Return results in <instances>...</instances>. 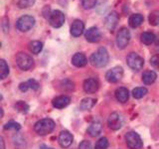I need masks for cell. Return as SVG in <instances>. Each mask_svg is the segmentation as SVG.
<instances>
[{"instance_id":"obj_1","label":"cell","mask_w":159,"mask_h":149,"mask_svg":"<svg viewBox=\"0 0 159 149\" xmlns=\"http://www.w3.org/2000/svg\"><path fill=\"white\" fill-rule=\"evenodd\" d=\"M109 60V55L106 48H99L96 53H93L91 58H89V62L93 66L97 68H102L106 65H107Z\"/></svg>"},{"instance_id":"obj_2","label":"cell","mask_w":159,"mask_h":149,"mask_svg":"<svg viewBox=\"0 0 159 149\" xmlns=\"http://www.w3.org/2000/svg\"><path fill=\"white\" fill-rule=\"evenodd\" d=\"M55 128V122L51 118H44L35 123L34 130L39 135H47Z\"/></svg>"},{"instance_id":"obj_3","label":"cell","mask_w":159,"mask_h":149,"mask_svg":"<svg viewBox=\"0 0 159 149\" xmlns=\"http://www.w3.org/2000/svg\"><path fill=\"white\" fill-rule=\"evenodd\" d=\"M125 142L129 149H140L143 146L141 137L134 131H129L125 134Z\"/></svg>"},{"instance_id":"obj_4","label":"cell","mask_w":159,"mask_h":149,"mask_svg":"<svg viewBox=\"0 0 159 149\" xmlns=\"http://www.w3.org/2000/svg\"><path fill=\"white\" fill-rule=\"evenodd\" d=\"M34 24H35L34 17L30 16V15H24V16H21L17 20L16 27L19 31L27 32L34 26Z\"/></svg>"},{"instance_id":"obj_5","label":"cell","mask_w":159,"mask_h":149,"mask_svg":"<svg viewBox=\"0 0 159 149\" xmlns=\"http://www.w3.org/2000/svg\"><path fill=\"white\" fill-rule=\"evenodd\" d=\"M126 62L128 67L133 71H139L141 70L144 65V60L136 53H130L126 58Z\"/></svg>"},{"instance_id":"obj_6","label":"cell","mask_w":159,"mask_h":149,"mask_svg":"<svg viewBox=\"0 0 159 149\" xmlns=\"http://www.w3.org/2000/svg\"><path fill=\"white\" fill-rule=\"evenodd\" d=\"M18 67L23 71H28L33 67V59L26 53H19L16 57Z\"/></svg>"},{"instance_id":"obj_7","label":"cell","mask_w":159,"mask_h":149,"mask_svg":"<svg viewBox=\"0 0 159 149\" xmlns=\"http://www.w3.org/2000/svg\"><path fill=\"white\" fill-rule=\"evenodd\" d=\"M49 23L54 28H60L62 27L65 23V15L60 10H54L50 13L49 17Z\"/></svg>"},{"instance_id":"obj_8","label":"cell","mask_w":159,"mask_h":149,"mask_svg":"<svg viewBox=\"0 0 159 149\" xmlns=\"http://www.w3.org/2000/svg\"><path fill=\"white\" fill-rule=\"evenodd\" d=\"M130 40V32L127 28H121L116 36V45L119 49H124Z\"/></svg>"},{"instance_id":"obj_9","label":"cell","mask_w":159,"mask_h":149,"mask_svg":"<svg viewBox=\"0 0 159 149\" xmlns=\"http://www.w3.org/2000/svg\"><path fill=\"white\" fill-rule=\"evenodd\" d=\"M123 77V70L121 67H114L106 74V79L108 83H117Z\"/></svg>"},{"instance_id":"obj_10","label":"cell","mask_w":159,"mask_h":149,"mask_svg":"<svg viewBox=\"0 0 159 149\" xmlns=\"http://www.w3.org/2000/svg\"><path fill=\"white\" fill-rule=\"evenodd\" d=\"M107 124L112 130H118L122 126V117L117 112H112L107 119Z\"/></svg>"},{"instance_id":"obj_11","label":"cell","mask_w":159,"mask_h":149,"mask_svg":"<svg viewBox=\"0 0 159 149\" xmlns=\"http://www.w3.org/2000/svg\"><path fill=\"white\" fill-rule=\"evenodd\" d=\"M84 37H86L87 41L89 43H98V41H101L102 34L97 27H91L86 31Z\"/></svg>"},{"instance_id":"obj_12","label":"cell","mask_w":159,"mask_h":149,"mask_svg":"<svg viewBox=\"0 0 159 149\" xmlns=\"http://www.w3.org/2000/svg\"><path fill=\"white\" fill-rule=\"evenodd\" d=\"M98 89V82L96 79H87L84 82V91L87 93H94Z\"/></svg>"},{"instance_id":"obj_13","label":"cell","mask_w":159,"mask_h":149,"mask_svg":"<svg viewBox=\"0 0 159 149\" xmlns=\"http://www.w3.org/2000/svg\"><path fill=\"white\" fill-rule=\"evenodd\" d=\"M118 19V14L116 11H111V13H108V15L106 17V27L109 31H113L114 28L116 27Z\"/></svg>"},{"instance_id":"obj_14","label":"cell","mask_w":159,"mask_h":149,"mask_svg":"<svg viewBox=\"0 0 159 149\" xmlns=\"http://www.w3.org/2000/svg\"><path fill=\"white\" fill-rule=\"evenodd\" d=\"M73 139L74 138H73V135L71 133H70L69 131H67V130H64V131H62L61 133H60L58 140H59V144L63 148H67L72 144Z\"/></svg>"},{"instance_id":"obj_15","label":"cell","mask_w":159,"mask_h":149,"mask_svg":"<svg viewBox=\"0 0 159 149\" xmlns=\"http://www.w3.org/2000/svg\"><path fill=\"white\" fill-rule=\"evenodd\" d=\"M84 30V24L82 20H75L71 26V34L74 37H79Z\"/></svg>"},{"instance_id":"obj_16","label":"cell","mask_w":159,"mask_h":149,"mask_svg":"<svg viewBox=\"0 0 159 149\" xmlns=\"http://www.w3.org/2000/svg\"><path fill=\"white\" fill-rule=\"evenodd\" d=\"M70 102H71V98L67 96H60L57 97L53 99V106L59 108V109H62L64 107H66L67 106H69Z\"/></svg>"},{"instance_id":"obj_17","label":"cell","mask_w":159,"mask_h":149,"mask_svg":"<svg viewBox=\"0 0 159 149\" xmlns=\"http://www.w3.org/2000/svg\"><path fill=\"white\" fill-rule=\"evenodd\" d=\"M72 63H73L74 66H76L78 68H82V67H84L87 65L88 60L83 53H77L73 56Z\"/></svg>"},{"instance_id":"obj_18","label":"cell","mask_w":159,"mask_h":149,"mask_svg":"<svg viewBox=\"0 0 159 149\" xmlns=\"http://www.w3.org/2000/svg\"><path fill=\"white\" fill-rule=\"evenodd\" d=\"M19 88L21 92H27L28 89H33V91H37L39 88V84L35 79H28L27 82L21 83L19 84Z\"/></svg>"},{"instance_id":"obj_19","label":"cell","mask_w":159,"mask_h":149,"mask_svg":"<svg viewBox=\"0 0 159 149\" xmlns=\"http://www.w3.org/2000/svg\"><path fill=\"white\" fill-rule=\"evenodd\" d=\"M116 99L121 103H124L128 101V97H129V93H128V89L126 88H118L116 91Z\"/></svg>"},{"instance_id":"obj_20","label":"cell","mask_w":159,"mask_h":149,"mask_svg":"<svg viewBox=\"0 0 159 149\" xmlns=\"http://www.w3.org/2000/svg\"><path fill=\"white\" fill-rule=\"evenodd\" d=\"M102 123L101 122L94 121V122L89 124V126L88 128V133L91 136L96 137V136H98V134L102 132Z\"/></svg>"},{"instance_id":"obj_21","label":"cell","mask_w":159,"mask_h":149,"mask_svg":"<svg viewBox=\"0 0 159 149\" xmlns=\"http://www.w3.org/2000/svg\"><path fill=\"white\" fill-rule=\"evenodd\" d=\"M143 16L141 14H132L130 17H129V20H128V24L129 26L131 28H136L138 26H140L143 22Z\"/></svg>"},{"instance_id":"obj_22","label":"cell","mask_w":159,"mask_h":149,"mask_svg":"<svg viewBox=\"0 0 159 149\" xmlns=\"http://www.w3.org/2000/svg\"><path fill=\"white\" fill-rule=\"evenodd\" d=\"M157 78V74L155 72L153 71H146L144 72L142 74V81L145 84H151L155 82V79Z\"/></svg>"},{"instance_id":"obj_23","label":"cell","mask_w":159,"mask_h":149,"mask_svg":"<svg viewBox=\"0 0 159 149\" xmlns=\"http://www.w3.org/2000/svg\"><path fill=\"white\" fill-rule=\"evenodd\" d=\"M141 42L145 45H150L152 44L153 42H155V35L151 32H144L141 34Z\"/></svg>"},{"instance_id":"obj_24","label":"cell","mask_w":159,"mask_h":149,"mask_svg":"<svg viewBox=\"0 0 159 149\" xmlns=\"http://www.w3.org/2000/svg\"><path fill=\"white\" fill-rule=\"evenodd\" d=\"M96 104V99L91 98V97H87L84 98L81 102V108L83 111H88V109H91L92 107H93V106Z\"/></svg>"},{"instance_id":"obj_25","label":"cell","mask_w":159,"mask_h":149,"mask_svg":"<svg viewBox=\"0 0 159 149\" xmlns=\"http://www.w3.org/2000/svg\"><path fill=\"white\" fill-rule=\"evenodd\" d=\"M29 49L33 54L37 55L42 51L43 49V44L40 41H32L29 43Z\"/></svg>"},{"instance_id":"obj_26","label":"cell","mask_w":159,"mask_h":149,"mask_svg":"<svg viewBox=\"0 0 159 149\" xmlns=\"http://www.w3.org/2000/svg\"><path fill=\"white\" fill-rule=\"evenodd\" d=\"M9 74V67L4 60H0V79H4Z\"/></svg>"},{"instance_id":"obj_27","label":"cell","mask_w":159,"mask_h":149,"mask_svg":"<svg viewBox=\"0 0 159 149\" xmlns=\"http://www.w3.org/2000/svg\"><path fill=\"white\" fill-rule=\"evenodd\" d=\"M149 24L152 26H157L159 25V10H154L148 16Z\"/></svg>"},{"instance_id":"obj_28","label":"cell","mask_w":159,"mask_h":149,"mask_svg":"<svg viewBox=\"0 0 159 149\" xmlns=\"http://www.w3.org/2000/svg\"><path fill=\"white\" fill-rule=\"evenodd\" d=\"M147 93V89L145 88H135L132 91V96L135 98H141Z\"/></svg>"},{"instance_id":"obj_29","label":"cell","mask_w":159,"mask_h":149,"mask_svg":"<svg viewBox=\"0 0 159 149\" xmlns=\"http://www.w3.org/2000/svg\"><path fill=\"white\" fill-rule=\"evenodd\" d=\"M107 147H108V140L106 137H102L96 143L94 149H107Z\"/></svg>"},{"instance_id":"obj_30","label":"cell","mask_w":159,"mask_h":149,"mask_svg":"<svg viewBox=\"0 0 159 149\" xmlns=\"http://www.w3.org/2000/svg\"><path fill=\"white\" fill-rule=\"evenodd\" d=\"M15 108H16L17 111L20 112H27L28 109H29V106L25 102L19 101L16 102V104H15Z\"/></svg>"},{"instance_id":"obj_31","label":"cell","mask_w":159,"mask_h":149,"mask_svg":"<svg viewBox=\"0 0 159 149\" xmlns=\"http://www.w3.org/2000/svg\"><path fill=\"white\" fill-rule=\"evenodd\" d=\"M21 128V125L18 122L15 121H9L4 125V129L5 130H9V129H13V130H19Z\"/></svg>"},{"instance_id":"obj_32","label":"cell","mask_w":159,"mask_h":149,"mask_svg":"<svg viewBox=\"0 0 159 149\" xmlns=\"http://www.w3.org/2000/svg\"><path fill=\"white\" fill-rule=\"evenodd\" d=\"M98 0H82V5L84 9H92L96 6Z\"/></svg>"},{"instance_id":"obj_33","label":"cell","mask_w":159,"mask_h":149,"mask_svg":"<svg viewBox=\"0 0 159 149\" xmlns=\"http://www.w3.org/2000/svg\"><path fill=\"white\" fill-rule=\"evenodd\" d=\"M35 3V0H19L18 6L20 8H28Z\"/></svg>"},{"instance_id":"obj_34","label":"cell","mask_w":159,"mask_h":149,"mask_svg":"<svg viewBox=\"0 0 159 149\" xmlns=\"http://www.w3.org/2000/svg\"><path fill=\"white\" fill-rule=\"evenodd\" d=\"M150 65L155 69H159V54L153 55L150 59Z\"/></svg>"},{"instance_id":"obj_35","label":"cell","mask_w":159,"mask_h":149,"mask_svg":"<svg viewBox=\"0 0 159 149\" xmlns=\"http://www.w3.org/2000/svg\"><path fill=\"white\" fill-rule=\"evenodd\" d=\"M79 149H93V146H92V143L88 141V140H84L80 143L79 145Z\"/></svg>"},{"instance_id":"obj_36","label":"cell","mask_w":159,"mask_h":149,"mask_svg":"<svg viewBox=\"0 0 159 149\" xmlns=\"http://www.w3.org/2000/svg\"><path fill=\"white\" fill-rule=\"evenodd\" d=\"M0 144H1V149H5V144H4L3 137H0Z\"/></svg>"},{"instance_id":"obj_37","label":"cell","mask_w":159,"mask_h":149,"mask_svg":"<svg viewBox=\"0 0 159 149\" xmlns=\"http://www.w3.org/2000/svg\"><path fill=\"white\" fill-rule=\"evenodd\" d=\"M40 149H53L51 147H48L47 145H44V144H42L41 146H40Z\"/></svg>"},{"instance_id":"obj_38","label":"cell","mask_w":159,"mask_h":149,"mask_svg":"<svg viewBox=\"0 0 159 149\" xmlns=\"http://www.w3.org/2000/svg\"><path fill=\"white\" fill-rule=\"evenodd\" d=\"M155 44H156V46H157V47H159V34L157 35V37H156V39H155Z\"/></svg>"}]
</instances>
